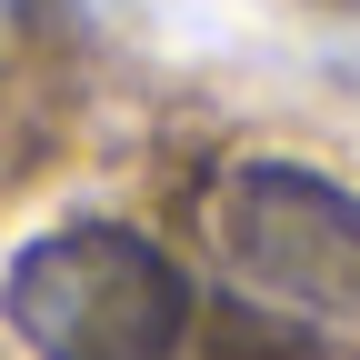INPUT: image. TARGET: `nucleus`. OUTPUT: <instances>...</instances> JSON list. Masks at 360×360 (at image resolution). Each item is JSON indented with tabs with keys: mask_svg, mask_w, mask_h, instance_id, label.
Wrapping results in <instances>:
<instances>
[{
	"mask_svg": "<svg viewBox=\"0 0 360 360\" xmlns=\"http://www.w3.org/2000/svg\"><path fill=\"white\" fill-rule=\"evenodd\" d=\"M0 321L40 360H170L191 340V281L120 220H70L0 270Z\"/></svg>",
	"mask_w": 360,
	"mask_h": 360,
	"instance_id": "f257e3e1",
	"label": "nucleus"
},
{
	"mask_svg": "<svg viewBox=\"0 0 360 360\" xmlns=\"http://www.w3.org/2000/svg\"><path fill=\"white\" fill-rule=\"evenodd\" d=\"M210 240L270 310L360 330V191L300 160H231L210 191Z\"/></svg>",
	"mask_w": 360,
	"mask_h": 360,
	"instance_id": "f03ea898",
	"label": "nucleus"
}]
</instances>
